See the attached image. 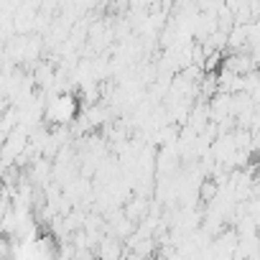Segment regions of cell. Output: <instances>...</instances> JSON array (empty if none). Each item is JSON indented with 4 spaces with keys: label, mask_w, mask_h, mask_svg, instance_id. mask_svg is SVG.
Masks as SVG:
<instances>
[{
    "label": "cell",
    "mask_w": 260,
    "mask_h": 260,
    "mask_svg": "<svg viewBox=\"0 0 260 260\" xmlns=\"http://www.w3.org/2000/svg\"><path fill=\"white\" fill-rule=\"evenodd\" d=\"M77 110H79V105H77V100L72 97V94H56V97H51L49 100V105L44 107V117H46V122H51V125H69L74 117H77Z\"/></svg>",
    "instance_id": "obj_1"
},
{
    "label": "cell",
    "mask_w": 260,
    "mask_h": 260,
    "mask_svg": "<svg viewBox=\"0 0 260 260\" xmlns=\"http://www.w3.org/2000/svg\"><path fill=\"white\" fill-rule=\"evenodd\" d=\"M122 257V247L115 237H102L100 242V260H120Z\"/></svg>",
    "instance_id": "obj_2"
}]
</instances>
